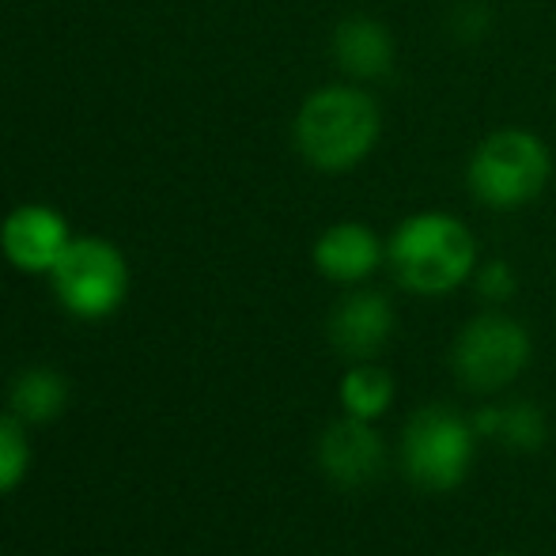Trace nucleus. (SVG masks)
Instances as JSON below:
<instances>
[{"label":"nucleus","instance_id":"f257e3e1","mask_svg":"<svg viewBox=\"0 0 556 556\" xmlns=\"http://www.w3.org/2000/svg\"><path fill=\"white\" fill-rule=\"evenodd\" d=\"M394 277L417 295H446L473 273L477 242L469 227L446 213L409 216L387 242Z\"/></svg>","mask_w":556,"mask_h":556},{"label":"nucleus","instance_id":"f03ea898","mask_svg":"<svg viewBox=\"0 0 556 556\" xmlns=\"http://www.w3.org/2000/svg\"><path fill=\"white\" fill-rule=\"evenodd\" d=\"M379 106L359 88H323L295 117V144L323 170H349L379 140Z\"/></svg>","mask_w":556,"mask_h":556},{"label":"nucleus","instance_id":"7ed1b4c3","mask_svg":"<svg viewBox=\"0 0 556 556\" xmlns=\"http://www.w3.org/2000/svg\"><path fill=\"white\" fill-rule=\"evenodd\" d=\"M549 148L527 129H500L469 160V190L489 208H519L549 182Z\"/></svg>","mask_w":556,"mask_h":556},{"label":"nucleus","instance_id":"20e7f679","mask_svg":"<svg viewBox=\"0 0 556 556\" xmlns=\"http://www.w3.org/2000/svg\"><path fill=\"white\" fill-rule=\"evenodd\" d=\"M473 420L446 409V405H428V409L413 413V420L405 425V473L425 492H451L466 481L469 466H473Z\"/></svg>","mask_w":556,"mask_h":556},{"label":"nucleus","instance_id":"39448f33","mask_svg":"<svg viewBox=\"0 0 556 556\" xmlns=\"http://www.w3.org/2000/svg\"><path fill=\"white\" fill-rule=\"evenodd\" d=\"M50 280L68 315L84 318V323H99L122 307L129 269H125V257L114 242L88 235V239L68 242L61 262L53 265Z\"/></svg>","mask_w":556,"mask_h":556},{"label":"nucleus","instance_id":"423d86ee","mask_svg":"<svg viewBox=\"0 0 556 556\" xmlns=\"http://www.w3.org/2000/svg\"><path fill=\"white\" fill-rule=\"evenodd\" d=\"M530 364V333L507 315H481L458 333L451 367L458 382L477 394H492L515 382Z\"/></svg>","mask_w":556,"mask_h":556},{"label":"nucleus","instance_id":"0eeeda50","mask_svg":"<svg viewBox=\"0 0 556 556\" xmlns=\"http://www.w3.org/2000/svg\"><path fill=\"white\" fill-rule=\"evenodd\" d=\"M318 466L341 489L371 484L387 469V443L371 428V420L344 417L330 425L318 440Z\"/></svg>","mask_w":556,"mask_h":556},{"label":"nucleus","instance_id":"6e6552de","mask_svg":"<svg viewBox=\"0 0 556 556\" xmlns=\"http://www.w3.org/2000/svg\"><path fill=\"white\" fill-rule=\"evenodd\" d=\"M73 235L61 213L46 205H23L0 227V250L23 273H53Z\"/></svg>","mask_w":556,"mask_h":556},{"label":"nucleus","instance_id":"1a4fd4ad","mask_svg":"<svg viewBox=\"0 0 556 556\" xmlns=\"http://www.w3.org/2000/svg\"><path fill=\"white\" fill-rule=\"evenodd\" d=\"M394 333V307L379 292H352L344 295L330 315V341L352 364L371 359Z\"/></svg>","mask_w":556,"mask_h":556},{"label":"nucleus","instance_id":"9d476101","mask_svg":"<svg viewBox=\"0 0 556 556\" xmlns=\"http://www.w3.org/2000/svg\"><path fill=\"white\" fill-rule=\"evenodd\" d=\"M382 262V242L371 227L364 224H333L315 242V265L323 277L337 285H356V280L371 277Z\"/></svg>","mask_w":556,"mask_h":556},{"label":"nucleus","instance_id":"9b49d317","mask_svg":"<svg viewBox=\"0 0 556 556\" xmlns=\"http://www.w3.org/2000/svg\"><path fill=\"white\" fill-rule=\"evenodd\" d=\"M333 58L341 61L344 73L359 76V80H382L394 68V38L382 23L356 15L337 27Z\"/></svg>","mask_w":556,"mask_h":556},{"label":"nucleus","instance_id":"f8f14e48","mask_svg":"<svg viewBox=\"0 0 556 556\" xmlns=\"http://www.w3.org/2000/svg\"><path fill=\"white\" fill-rule=\"evenodd\" d=\"M68 405V379L58 367H23L8 387V413L23 425H50Z\"/></svg>","mask_w":556,"mask_h":556},{"label":"nucleus","instance_id":"ddd939ff","mask_svg":"<svg viewBox=\"0 0 556 556\" xmlns=\"http://www.w3.org/2000/svg\"><path fill=\"white\" fill-rule=\"evenodd\" d=\"M477 435H496L511 451H538L545 443V425L542 409L534 402H507V405H489V409L477 413L473 420Z\"/></svg>","mask_w":556,"mask_h":556},{"label":"nucleus","instance_id":"4468645a","mask_svg":"<svg viewBox=\"0 0 556 556\" xmlns=\"http://www.w3.org/2000/svg\"><path fill=\"white\" fill-rule=\"evenodd\" d=\"M394 402V379H390L387 367L371 364V359H359L344 371L341 379V405L349 417L359 420H379L382 413Z\"/></svg>","mask_w":556,"mask_h":556},{"label":"nucleus","instance_id":"2eb2a0df","mask_svg":"<svg viewBox=\"0 0 556 556\" xmlns=\"http://www.w3.org/2000/svg\"><path fill=\"white\" fill-rule=\"evenodd\" d=\"M23 420L12 413H0V496H8L12 489H20L23 477L30 469V446Z\"/></svg>","mask_w":556,"mask_h":556},{"label":"nucleus","instance_id":"dca6fc26","mask_svg":"<svg viewBox=\"0 0 556 556\" xmlns=\"http://www.w3.org/2000/svg\"><path fill=\"white\" fill-rule=\"evenodd\" d=\"M477 288H481V295H484V300H492V303L511 300V295H515L511 265H507V262H489L481 269V277H477Z\"/></svg>","mask_w":556,"mask_h":556},{"label":"nucleus","instance_id":"f3484780","mask_svg":"<svg viewBox=\"0 0 556 556\" xmlns=\"http://www.w3.org/2000/svg\"><path fill=\"white\" fill-rule=\"evenodd\" d=\"M492 556H515V553H492Z\"/></svg>","mask_w":556,"mask_h":556}]
</instances>
